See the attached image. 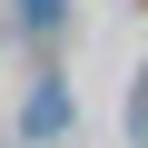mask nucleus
Instances as JSON below:
<instances>
[{
	"label": "nucleus",
	"mask_w": 148,
	"mask_h": 148,
	"mask_svg": "<svg viewBox=\"0 0 148 148\" xmlns=\"http://www.w3.org/2000/svg\"><path fill=\"white\" fill-rule=\"evenodd\" d=\"M20 30H30V40H49V30H59V0H20Z\"/></svg>",
	"instance_id": "2"
},
{
	"label": "nucleus",
	"mask_w": 148,
	"mask_h": 148,
	"mask_svg": "<svg viewBox=\"0 0 148 148\" xmlns=\"http://www.w3.org/2000/svg\"><path fill=\"white\" fill-rule=\"evenodd\" d=\"M59 119H69V99H59V89H30V138H49Z\"/></svg>",
	"instance_id": "1"
},
{
	"label": "nucleus",
	"mask_w": 148,
	"mask_h": 148,
	"mask_svg": "<svg viewBox=\"0 0 148 148\" xmlns=\"http://www.w3.org/2000/svg\"><path fill=\"white\" fill-rule=\"evenodd\" d=\"M128 148H148V69H138V89H128Z\"/></svg>",
	"instance_id": "3"
}]
</instances>
